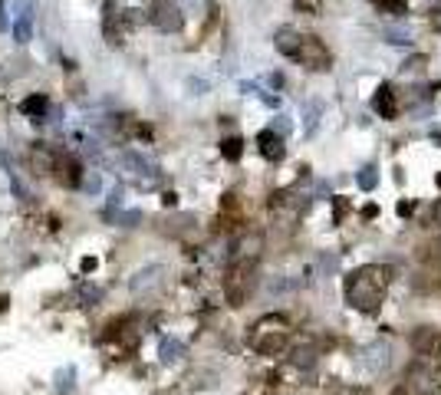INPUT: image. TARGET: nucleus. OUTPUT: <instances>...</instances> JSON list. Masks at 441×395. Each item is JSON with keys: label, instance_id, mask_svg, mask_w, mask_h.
Instances as JSON below:
<instances>
[{"label": "nucleus", "instance_id": "4be33fe9", "mask_svg": "<svg viewBox=\"0 0 441 395\" xmlns=\"http://www.w3.org/2000/svg\"><path fill=\"white\" fill-rule=\"evenodd\" d=\"M188 89H195V96H204V92H208V83H204V79H188Z\"/></svg>", "mask_w": 441, "mask_h": 395}, {"label": "nucleus", "instance_id": "ddd939ff", "mask_svg": "<svg viewBox=\"0 0 441 395\" xmlns=\"http://www.w3.org/2000/svg\"><path fill=\"white\" fill-rule=\"evenodd\" d=\"M46 109H50V99H46V96H30V99H23V103H20V112L36 116V119H43Z\"/></svg>", "mask_w": 441, "mask_h": 395}, {"label": "nucleus", "instance_id": "9d476101", "mask_svg": "<svg viewBox=\"0 0 441 395\" xmlns=\"http://www.w3.org/2000/svg\"><path fill=\"white\" fill-rule=\"evenodd\" d=\"M56 171H60V182L63 184H83V168H79V162L73 158V155H56Z\"/></svg>", "mask_w": 441, "mask_h": 395}, {"label": "nucleus", "instance_id": "393cba45", "mask_svg": "<svg viewBox=\"0 0 441 395\" xmlns=\"http://www.w3.org/2000/svg\"><path fill=\"white\" fill-rule=\"evenodd\" d=\"M431 27H435V30L441 33V3L435 7V10H431Z\"/></svg>", "mask_w": 441, "mask_h": 395}, {"label": "nucleus", "instance_id": "dca6fc26", "mask_svg": "<svg viewBox=\"0 0 441 395\" xmlns=\"http://www.w3.org/2000/svg\"><path fill=\"white\" fill-rule=\"evenodd\" d=\"M14 40L17 43H30L33 40V27H30V20H27V17H17L14 20Z\"/></svg>", "mask_w": 441, "mask_h": 395}, {"label": "nucleus", "instance_id": "f257e3e1", "mask_svg": "<svg viewBox=\"0 0 441 395\" xmlns=\"http://www.w3.org/2000/svg\"><path fill=\"white\" fill-rule=\"evenodd\" d=\"M346 303L359 313H376L389 290V270L379 264H365L346 277Z\"/></svg>", "mask_w": 441, "mask_h": 395}, {"label": "nucleus", "instance_id": "4468645a", "mask_svg": "<svg viewBox=\"0 0 441 395\" xmlns=\"http://www.w3.org/2000/svg\"><path fill=\"white\" fill-rule=\"evenodd\" d=\"M320 116H323V106H320V103H306V106H303V132H306V136H313V132H316V125H320Z\"/></svg>", "mask_w": 441, "mask_h": 395}, {"label": "nucleus", "instance_id": "1a4fd4ad", "mask_svg": "<svg viewBox=\"0 0 441 395\" xmlns=\"http://www.w3.org/2000/svg\"><path fill=\"white\" fill-rule=\"evenodd\" d=\"M372 109L379 112L382 119H396L398 99H396V92H392V86H379V89H376V96H372Z\"/></svg>", "mask_w": 441, "mask_h": 395}, {"label": "nucleus", "instance_id": "423d86ee", "mask_svg": "<svg viewBox=\"0 0 441 395\" xmlns=\"http://www.w3.org/2000/svg\"><path fill=\"white\" fill-rule=\"evenodd\" d=\"M300 43H303V33L293 30V27H280V30L274 33V46L283 53V56H290V60H297V53H300Z\"/></svg>", "mask_w": 441, "mask_h": 395}, {"label": "nucleus", "instance_id": "f8f14e48", "mask_svg": "<svg viewBox=\"0 0 441 395\" xmlns=\"http://www.w3.org/2000/svg\"><path fill=\"white\" fill-rule=\"evenodd\" d=\"M158 356H162V363H178V359L184 356V343L182 339H175V336H165L162 346H158Z\"/></svg>", "mask_w": 441, "mask_h": 395}, {"label": "nucleus", "instance_id": "bb28decb", "mask_svg": "<svg viewBox=\"0 0 441 395\" xmlns=\"http://www.w3.org/2000/svg\"><path fill=\"white\" fill-rule=\"evenodd\" d=\"M7 30V14H3V0H0V33Z\"/></svg>", "mask_w": 441, "mask_h": 395}, {"label": "nucleus", "instance_id": "b1692460", "mask_svg": "<svg viewBox=\"0 0 441 395\" xmlns=\"http://www.w3.org/2000/svg\"><path fill=\"white\" fill-rule=\"evenodd\" d=\"M425 66V56H415V60H409L405 66H402V73H411V70H422Z\"/></svg>", "mask_w": 441, "mask_h": 395}, {"label": "nucleus", "instance_id": "f3484780", "mask_svg": "<svg viewBox=\"0 0 441 395\" xmlns=\"http://www.w3.org/2000/svg\"><path fill=\"white\" fill-rule=\"evenodd\" d=\"M382 36H385L389 43H396V46L411 43V33L405 30V27H385V30H382Z\"/></svg>", "mask_w": 441, "mask_h": 395}, {"label": "nucleus", "instance_id": "20e7f679", "mask_svg": "<svg viewBox=\"0 0 441 395\" xmlns=\"http://www.w3.org/2000/svg\"><path fill=\"white\" fill-rule=\"evenodd\" d=\"M297 63H303L306 70H313V73H323V70H330L333 56H330V50H326V43H323L320 36H310V33H303V43H300Z\"/></svg>", "mask_w": 441, "mask_h": 395}, {"label": "nucleus", "instance_id": "a878e982", "mask_svg": "<svg viewBox=\"0 0 441 395\" xmlns=\"http://www.w3.org/2000/svg\"><path fill=\"white\" fill-rule=\"evenodd\" d=\"M270 86H274V89H283V76H280V73H274V76H270Z\"/></svg>", "mask_w": 441, "mask_h": 395}, {"label": "nucleus", "instance_id": "a211bd4d", "mask_svg": "<svg viewBox=\"0 0 441 395\" xmlns=\"http://www.w3.org/2000/svg\"><path fill=\"white\" fill-rule=\"evenodd\" d=\"M241 152H244L241 138H224V142H221V155H224L228 162H237V158H241Z\"/></svg>", "mask_w": 441, "mask_h": 395}, {"label": "nucleus", "instance_id": "5701e85b", "mask_svg": "<svg viewBox=\"0 0 441 395\" xmlns=\"http://www.w3.org/2000/svg\"><path fill=\"white\" fill-rule=\"evenodd\" d=\"M83 188H86V191H99V175H96V171L86 175V178H83Z\"/></svg>", "mask_w": 441, "mask_h": 395}, {"label": "nucleus", "instance_id": "c85d7f7f", "mask_svg": "<svg viewBox=\"0 0 441 395\" xmlns=\"http://www.w3.org/2000/svg\"><path fill=\"white\" fill-rule=\"evenodd\" d=\"M431 138H435V142H441V132H438V129H435V132H431Z\"/></svg>", "mask_w": 441, "mask_h": 395}, {"label": "nucleus", "instance_id": "2eb2a0df", "mask_svg": "<svg viewBox=\"0 0 441 395\" xmlns=\"http://www.w3.org/2000/svg\"><path fill=\"white\" fill-rule=\"evenodd\" d=\"M356 182H359V188H363V191H372V188L379 184V171H376V165H363V168H359Z\"/></svg>", "mask_w": 441, "mask_h": 395}, {"label": "nucleus", "instance_id": "9b49d317", "mask_svg": "<svg viewBox=\"0 0 441 395\" xmlns=\"http://www.w3.org/2000/svg\"><path fill=\"white\" fill-rule=\"evenodd\" d=\"M158 284H162V267H145V270H138V274L129 280L132 293H149V290L158 287Z\"/></svg>", "mask_w": 441, "mask_h": 395}, {"label": "nucleus", "instance_id": "6e6552de", "mask_svg": "<svg viewBox=\"0 0 441 395\" xmlns=\"http://www.w3.org/2000/svg\"><path fill=\"white\" fill-rule=\"evenodd\" d=\"M122 162H125V168H129L132 175H138V178H158V165H155L149 155L125 152V155H122Z\"/></svg>", "mask_w": 441, "mask_h": 395}, {"label": "nucleus", "instance_id": "7ed1b4c3", "mask_svg": "<svg viewBox=\"0 0 441 395\" xmlns=\"http://www.w3.org/2000/svg\"><path fill=\"white\" fill-rule=\"evenodd\" d=\"M254 287V257H234L224 277V297L230 306H241Z\"/></svg>", "mask_w": 441, "mask_h": 395}, {"label": "nucleus", "instance_id": "0eeeda50", "mask_svg": "<svg viewBox=\"0 0 441 395\" xmlns=\"http://www.w3.org/2000/svg\"><path fill=\"white\" fill-rule=\"evenodd\" d=\"M257 145H260V155H263L267 162H280L283 152H287V149H283V136H277L274 129H263L257 136Z\"/></svg>", "mask_w": 441, "mask_h": 395}, {"label": "nucleus", "instance_id": "6ab92c4d", "mask_svg": "<svg viewBox=\"0 0 441 395\" xmlns=\"http://www.w3.org/2000/svg\"><path fill=\"white\" fill-rule=\"evenodd\" d=\"M73 392V369L60 372V395H69Z\"/></svg>", "mask_w": 441, "mask_h": 395}, {"label": "nucleus", "instance_id": "f03ea898", "mask_svg": "<svg viewBox=\"0 0 441 395\" xmlns=\"http://www.w3.org/2000/svg\"><path fill=\"white\" fill-rule=\"evenodd\" d=\"M290 319L280 317V313H267V317H260L254 326H250V336H247V343H250V350L260 352V356H280V352L290 346Z\"/></svg>", "mask_w": 441, "mask_h": 395}, {"label": "nucleus", "instance_id": "cd10ccee", "mask_svg": "<svg viewBox=\"0 0 441 395\" xmlns=\"http://www.w3.org/2000/svg\"><path fill=\"white\" fill-rule=\"evenodd\" d=\"M300 3H303V7H313V10L320 7V0H300Z\"/></svg>", "mask_w": 441, "mask_h": 395}, {"label": "nucleus", "instance_id": "aec40b11", "mask_svg": "<svg viewBox=\"0 0 441 395\" xmlns=\"http://www.w3.org/2000/svg\"><path fill=\"white\" fill-rule=\"evenodd\" d=\"M270 129H274L277 136H287V132H290V119H287V116H277Z\"/></svg>", "mask_w": 441, "mask_h": 395}, {"label": "nucleus", "instance_id": "c756f323", "mask_svg": "<svg viewBox=\"0 0 441 395\" xmlns=\"http://www.w3.org/2000/svg\"><path fill=\"white\" fill-rule=\"evenodd\" d=\"M3 306H7V297H0V310H3Z\"/></svg>", "mask_w": 441, "mask_h": 395}, {"label": "nucleus", "instance_id": "412c9836", "mask_svg": "<svg viewBox=\"0 0 441 395\" xmlns=\"http://www.w3.org/2000/svg\"><path fill=\"white\" fill-rule=\"evenodd\" d=\"M379 7H385V10H396V14H405V0H379Z\"/></svg>", "mask_w": 441, "mask_h": 395}, {"label": "nucleus", "instance_id": "39448f33", "mask_svg": "<svg viewBox=\"0 0 441 395\" xmlns=\"http://www.w3.org/2000/svg\"><path fill=\"white\" fill-rule=\"evenodd\" d=\"M152 23L162 33H178L184 27V14L178 0H158L152 7Z\"/></svg>", "mask_w": 441, "mask_h": 395}]
</instances>
